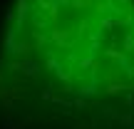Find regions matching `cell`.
Returning a JSON list of instances; mask_svg holds the SVG:
<instances>
[{
	"label": "cell",
	"mask_w": 134,
	"mask_h": 129,
	"mask_svg": "<svg viewBox=\"0 0 134 129\" xmlns=\"http://www.w3.org/2000/svg\"><path fill=\"white\" fill-rule=\"evenodd\" d=\"M10 70H13V72H23L25 77L35 80V77L40 75V70H42V67H40L37 62H32V60H27V57H25L23 62H13V65H10Z\"/></svg>",
	"instance_id": "cell-1"
},
{
	"label": "cell",
	"mask_w": 134,
	"mask_h": 129,
	"mask_svg": "<svg viewBox=\"0 0 134 129\" xmlns=\"http://www.w3.org/2000/svg\"><path fill=\"white\" fill-rule=\"evenodd\" d=\"M72 107H75V109H85V107H87V102L82 99V97H77V99L72 102Z\"/></svg>",
	"instance_id": "cell-7"
},
{
	"label": "cell",
	"mask_w": 134,
	"mask_h": 129,
	"mask_svg": "<svg viewBox=\"0 0 134 129\" xmlns=\"http://www.w3.org/2000/svg\"><path fill=\"white\" fill-rule=\"evenodd\" d=\"M65 37H67L65 30H55V32H52V40H55L57 45H65Z\"/></svg>",
	"instance_id": "cell-5"
},
{
	"label": "cell",
	"mask_w": 134,
	"mask_h": 129,
	"mask_svg": "<svg viewBox=\"0 0 134 129\" xmlns=\"http://www.w3.org/2000/svg\"><path fill=\"white\" fill-rule=\"evenodd\" d=\"M23 3H30V0H23Z\"/></svg>",
	"instance_id": "cell-9"
},
{
	"label": "cell",
	"mask_w": 134,
	"mask_h": 129,
	"mask_svg": "<svg viewBox=\"0 0 134 129\" xmlns=\"http://www.w3.org/2000/svg\"><path fill=\"white\" fill-rule=\"evenodd\" d=\"M124 47H127V50H134V32L129 35V37H127V42H124Z\"/></svg>",
	"instance_id": "cell-8"
},
{
	"label": "cell",
	"mask_w": 134,
	"mask_h": 129,
	"mask_svg": "<svg viewBox=\"0 0 134 129\" xmlns=\"http://www.w3.org/2000/svg\"><path fill=\"white\" fill-rule=\"evenodd\" d=\"M55 75H57V77H60V80H62V82H70V77H72L70 72H65V70H62V67H60V70L55 72Z\"/></svg>",
	"instance_id": "cell-6"
},
{
	"label": "cell",
	"mask_w": 134,
	"mask_h": 129,
	"mask_svg": "<svg viewBox=\"0 0 134 129\" xmlns=\"http://www.w3.org/2000/svg\"><path fill=\"white\" fill-rule=\"evenodd\" d=\"M45 67H47V70H55V72L60 70V67H57V55H55L52 50L47 52V65H45Z\"/></svg>",
	"instance_id": "cell-3"
},
{
	"label": "cell",
	"mask_w": 134,
	"mask_h": 129,
	"mask_svg": "<svg viewBox=\"0 0 134 129\" xmlns=\"http://www.w3.org/2000/svg\"><path fill=\"white\" fill-rule=\"evenodd\" d=\"M30 50H32V45H27V42H18V47H15V55H23V57H25Z\"/></svg>",
	"instance_id": "cell-4"
},
{
	"label": "cell",
	"mask_w": 134,
	"mask_h": 129,
	"mask_svg": "<svg viewBox=\"0 0 134 129\" xmlns=\"http://www.w3.org/2000/svg\"><path fill=\"white\" fill-rule=\"evenodd\" d=\"M15 47H18V27L15 25H10L8 30H5V42H3V50L8 55H15Z\"/></svg>",
	"instance_id": "cell-2"
}]
</instances>
